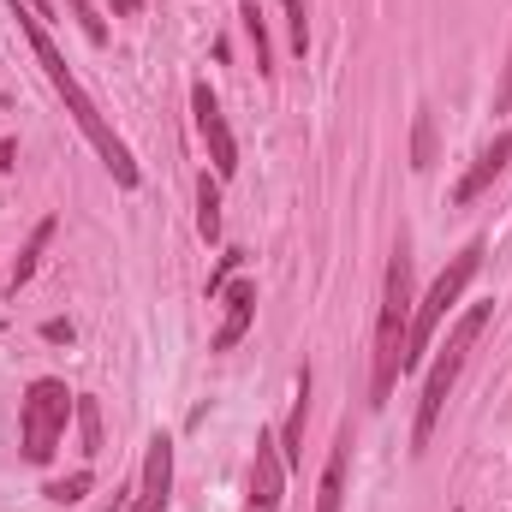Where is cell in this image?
I'll return each instance as SVG.
<instances>
[{"label":"cell","instance_id":"obj_1","mask_svg":"<svg viewBox=\"0 0 512 512\" xmlns=\"http://www.w3.org/2000/svg\"><path fill=\"white\" fill-rule=\"evenodd\" d=\"M6 6H12V18H18V30H24V42H30V54H36V66H42V78H48V84H54V96L66 102L72 126L84 131V143H90V149L102 155V167L114 173V185H120V191H137V179H143V173H137V161H131L126 137H120V131L102 120L96 96H90V90L78 84V72H72V66H66V54L54 48L48 24H42V18H36V12H30L24 0H6Z\"/></svg>","mask_w":512,"mask_h":512},{"label":"cell","instance_id":"obj_2","mask_svg":"<svg viewBox=\"0 0 512 512\" xmlns=\"http://www.w3.org/2000/svg\"><path fill=\"white\" fill-rule=\"evenodd\" d=\"M411 310H417V274H411V239L399 233V245L387 256L382 274V310H376V352H370V405L382 411L393 387L405 376V334H411Z\"/></svg>","mask_w":512,"mask_h":512},{"label":"cell","instance_id":"obj_3","mask_svg":"<svg viewBox=\"0 0 512 512\" xmlns=\"http://www.w3.org/2000/svg\"><path fill=\"white\" fill-rule=\"evenodd\" d=\"M489 316H495V304H471V310H465V316L447 328V346L435 352V364H429V376H423L417 417H411V453H423V447L435 441V423H441V411H447L453 387H459V376H465V358H471V346L483 340Z\"/></svg>","mask_w":512,"mask_h":512},{"label":"cell","instance_id":"obj_4","mask_svg":"<svg viewBox=\"0 0 512 512\" xmlns=\"http://www.w3.org/2000/svg\"><path fill=\"white\" fill-rule=\"evenodd\" d=\"M483 274V239H471L465 251L453 256L435 280H429V292L417 298V310H411V334H405V370H417L423 358H429V346H435V334H441V322L459 310V298L471 292V280Z\"/></svg>","mask_w":512,"mask_h":512},{"label":"cell","instance_id":"obj_5","mask_svg":"<svg viewBox=\"0 0 512 512\" xmlns=\"http://www.w3.org/2000/svg\"><path fill=\"white\" fill-rule=\"evenodd\" d=\"M78 417V393L60 382V376H36L24 387V405H18V441H24V459L30 465H48L66 441V423Z\"/></svg>","mask_w":512,"mask_h":512},{"label":"cell","instance_id":"obj_6","mask_svg":"<svg viewBox=\"0 0 512 512\" xmlns=\"http://www.w3.org/2000/svg\"><path fill=\"white\" fill-rule=\"evenodd\" d=\"M191 120H197L203 149H209L215 179H233V173H239V137H233L227 114H221V96H215L209 84H191Z\"/></svg>","mask_w":512,"mask_h":512},{"label":"cell","instance_id":"obj_7","mask_svg":"<svg viewBox=\"0 0 512 512\" xmlns=\"http://www.w3.org/2000/svg\"><path fill=\"white\" fill-rule=\"evenodd\" d=\"M173 501V441L155 429L149 447H143V471H137V489H131V512H167Z\"/></svg>","mask_w":512,"mask_h":512},{"label":"cell","instance_id":"obj_8","mask_svg":"<svg viewBox=\"0 0 512 512\" xmlns=\"http://www.w3.org/2000/svg\"><path fill=\"white\" fill-rule=\"evenodd\" d=\"M280 495H286V459L274 429H262L251 453V512H280Z\"/></svg>","mask_w":512,"mask_h":512},{"label":"cell","instance_id":"obj_9","mask_svg":"<svg viewBox=\"0 0 512 512\" xmlns=\"http://www.w3.org/2000/svg\"><path fill=\"white\" fill-rule=\"evenodd\" d=\"M507 161H512V131H495L483 149H477V161L465 167V179L453 185V209H465V203H477L501 173H507Z\"/></svg>","mask_w":512,"mask_h":512},{"label":"cell","instance_id":"obj_10","mask_svg":"<svg viewBox=\"0 0 512 512\" xmlns=\"http://www.w3.org/2000/svg\"><path fill=\"white\" fill-rule=\"evenodd\" d=\"M221 304H227V310H221V328H215V352H233L256 322V280L233 274V280L221 286Z\"/></svg>","mask_w":512,"mask_h":512},{"label":"cell","instance_id":"obj_11","mask_svg":"<svg viewBox=\"0 0 512 512\" xmlns=\"http://www.w3.org/2000/svg\"><path fill=\"white\" fill-rule=\"evenodd\" d=\"M346 465H352V423H340V435H334V453H328L322 483H316V512L346 507Z\"/></svg>","mask_w":512,"mask_h":512},{"label":"cell","instance_id":"obj_12","mask_svg":"<svg viewBox=\"0 0 512 512\" xmlns=\"http://www.w3.org/2000/svg\"><path fill=\"white\" fill-rule=\"evenodd\" d=\"M304 423H310V370H298V393H292V411H286V423L274 429V441H280V459H286V471H298V465H304Z\"/></svg>","mask_w":512,"mask_h":512},{"label":"cell","instance_id":"obj_13","mask_svg":"<svg viewBox=\"0 0 512 512\" xmlns=\"http://www.w3.org/2000/svg\"><path fill=\"white\" fill-rule=\"evenodd\" d=\"M54 233H60V221H54V215H42V221H36V233H30V245L18 251V262H12V286H24V280L42 268V251L54 245Z\"/></svg>","mask_w":512,"mask_h":512},{"label":"cell","instance_id":"obj_14","mask_svg":"<svg viewBox=\"0 0 512 512\" xmlns=\"http://www.w3.org/2000/svg\"><path fill=\"white\" fill-rule=\"evenodd\" d=\"M197 233H203L209 245L221 239V179H215V173L197 179Z\"/></svg>","mask_w":512,"mask_h":512},{"label":"cell","instance_id":"obj_15","mask_svg":"<svg viewBox=\"0 0 512 512\" xmlns=\"http://www.w3.org/2000/svg\"><path fill=\"white\" fill-rule=\"evenodd\" d=\"M245 36H251V54H256V72L262 78H274V48H268V24H262V6L256 0H245Z\"/></svg>","mask_w":512,"mask_h":512},{"label":"cell","instance_id":"obj_16","mask_svg":"<svg viewBox=\"0 0 512 512\" xmlns=\"http://www.w3.org/2000/svg\"><path fill=\"white\" fill-rule=\"evenodd\" d=\"M78 441H84V459L102 453V405L84 399V393H78Z\"/></svg>","mask_w":512,"mask_h":512},{"label":"cell","instance_id":"obj_17","mask_svg":"<svg viewBox=\"0 0 512 512\" xmlns=\"http://www.w3.org/2000/svg\"><path fill=\"white\" fill-rule=\"evenodd\" d=\"M90 483H96V477H90V471H72V477H60V483H48V489H42V495H48V501H54V507H78V501H84V495H90Z\"/></svg>","mask_w":512,"mask_h":512},{"label":"cell","instance_id":"obj_18","mask_svg":"<svg viewBox=\"0 0 512 512\" xmlns=\"http://www.w3.org/2000/svg\"><path fill=\"white\" fill-rule=\"evenodd\" d=\"M435 161V114L417 108V131H411V167H429Z\"/></svg>","mask_w":512,"mask_h":512},{"label":"cell","instance_id":"obj_19","mask_svg":"<svg viewBox=\"0 0 512 512\" xmlns=\"http://www.w3.org/2000/svg\"><path fill=\"white\" fill-rule=\"evenodd\" d=\"M66 6H72V18H78L84 42H96V48H102V42H108V18L96 12V0H66Z\"/></svg>","mask_w":512,"mask_h":512},{"label":"cell","instance_id":"obj_20","mask_svg":"<svg viewBox=\"0 0 512 512\" xmlns=\"http://www.w3.org/2000/svg\"><path fill=\"white\" fill-rule=\"evenodd\" d=\"M286 6V24H292V48L310 54V18H304V0H280Z\"/></svg>","mask_w":512,"mask_h":512},{"label":"cell","instance_id":"obj_21","mask_svg":"<svg viewBox=\"0 0 512 512\" xmlns=\"http://www.w3.org/2000/svg\"><path fill=\"white\" fill-rule=\"evenodd\" d=\"M233 274H239V251H227V256H221V268H215V280H209V298H221V286H227Z\"/></svg>","mask_w":512,"mask_h":512},{"label":"cell","instance_id":"obj_22","mask_svg":"<svg viewBox=\"0 0 512 512\" xmlns=\"http://www.w3.org/2000/svg\"><path fill=\"white\" fill-rule=\"evenodd\" d=\"M495 114H512V54H507V78H501V96H495Z\"/></svg>","mask_w":512,"mask_h":512},{"label":"cell","instance_id":"obj_23","mask_svg":"<svg viewBox=\"0 0 512 512\" xmlns=\"http://www.w3.org/2000/svg\"><path fill=\"white\" fill-rule=\"evenodd\" d=\"M12 161H18V143H12V137H0V173H6Z\"/></svg>","mask_w":512,"mask_h":512},{"label":"cell","instance_id":"obj_24","mask_svg":"<svg viewBox=\"0 0 512 512\" xmlns=\"http://www.w3.org/2000/svg\"><path fill=\"white\" fill-rule=\"evenodd\" d=\"M108 6H114L120 18H137V12H143V0H108Z\"/></svg>","mask_w":512,"mask_h":512},{"label":"cell","instance_id":"obj_25","mask_svg":"<svg viewBox=\"0 0 512 512\" xmlns=\"http://www.w3.org/2000/svg\"><path fill=\"white\" fill-rule=\"evenodd\" d=\"M24 6H30V12H36L42 24H48V12H54V0H24Z\"/></svg>","mask_w":512,"mask_h":512}]
</instances>
